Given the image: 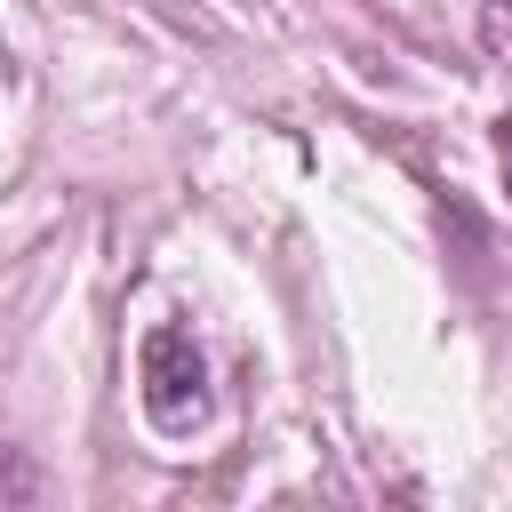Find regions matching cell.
Returning <instances> with one entry per match:
<instances>
[{
  "label": "cell",
  "instance_id": "cell-1",
  "mask_svg": "<svg viewBox=\"0 0 512 512\" xmlns=\"http://www.w3.org/2000/svg\"><path fill=\"white\" fill-rule=\"evenodd\" d=\"M136 384H144V416L160 432H192L208 416V360L192 344V328H152L144 352H136Z\"/></svg>",
  "mask_w": 512,
  "mask_h": 512
},
{
  "label": "cell",
  "instance_id": "cell-2",
  "mask_svg": "<svg viewBox=\"0 0 512 512\" xmlns=\"http://www.w3.org/2000/svg\"><path fill=\"white\" fill-rule=\"evenodd\" d=\"M480 40H488V56L512 64V8H488V16H480Z\"/></svg>",
  "mask_w": 512,
  "mask_h": 512
},
{
  "label": "cell",
  "instance_id": "cell-3",
  "mask_svg": "<svg viewBox=\"0 0 512 512\" xmlns=\"http://www.w3.org/2000/svg\"><path fill=\"white\" fill-rule=\"evenodd\" d=\"M496 168H504V192H512V112L496 120Z\"/></svg>",
  "mask_w": 512,
  "mask_h": 512
},
{
  "label": "cell",
  "instance_id": "cell-4",
  "mask_svg": "<svg viewBox=\"0 0 512 512\" xmlns=\"http://www.w3.org/2000/svg\"><path fill=\"white\" fill-rule=\"evenodd\" d=\"M0 480H8V488H24V472H8V456H0Z\"/></svg>",
  "mask_w": 512,
  "mask_h": 512
}]
</instances>
